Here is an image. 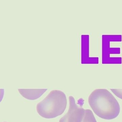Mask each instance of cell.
<instances>
[{
    "instance_id": "obj_1",
    "label": "cell",
    "mask_w": 122,
    "mask_h": 122,
    "mask_svg": "<svg viewBox=\"0 0 122 122\" xmlns=\"http://www.w3.org/2000/svg\"><path fill=\"white\" fill-rule=\"evenodd\" d=\"M88 101L94 113L102 119L112 120L117 117L120 113L119 103L106 89H96L89 96Z\"/></svg>"
},
{
    "instance_id": "obj_2",
    "label": "cell",
    "mask_w": 122,
    "mask_h": 122,
    "mask_svg": "<svg viewBox=\"0 0 122 122\" xmlns=\"http://www.w3.org/2000/svg\"><path fill=\"white\" fill-rule=\"evenodd\" d=\"M67 105V97L64 92L58 90H53L37 104L36 109L41 117L50 119L62 115Z\"/></svg>"
},
{
    "instance_id": "obj_3",
    "label": "cell",
    "mask_w": 122,
    "mask_h": 122,
    "mask_svg": "<svg viewBox=\"0 0 122 122\" xmlns=\"http://www.w3.org/2000/svg\"><path fill=\"white\" fill-rule=\"evenodd\" d=\"M102 64H121V57H111V54H120V47H110V42H121V35H103L102 36Z\"/></svg>"
},
{
    "instance_id": "obj_4",
    "label": "cell",
    "mask_w": 122,
    "mask_h": 122,
    "mask_svg": "<svg viewBox=\"0 0 122 122\" xmlns=\"http://www.w3.org/2000/svg\"><path fill=\"white\" fill-rule=\"evenodd\" d=\"M69 98V110L67 113L60 119L59 122H82L85 110L76 104L73 96H70Z\"/></svg>"
},
{
    "instance_id": "obj_5",
    "label": "cell",
    "mask_w": 122,
    "mask_h": 122,
    "mask_svg": "<svg viewBox=\"0 0 122 122\" xmlns=\"http://www.w3.org/2000/svg\"><path fill=\"white\" fill-rule=\"evenodd\" d=\"M90 37L89 35L81 36V63L98 64V57H90L89 55Z\"/></svg>"
},
{
    "instance_id": "obj_6",
    "label": "cell",
    "mask_w": 122,
    "mask_h": 122,
    "mask_svg": "<svg viewBox=\"0 0 122 122\" xmlns=\"http://www.w3.org/2000/svg\"><path fill=\"white\" fill-rule=\"evenodd\" d=\"M47 89H18L20 94L27 100H34L40 97Z\"/></svg>"
},
{
    "instance_id": "obj_7",
    "label": "cell",
    "mask_w": 122,
    "mask_h": 122,
    "mask_svg": "<svg viewBox=\"0 0 122 122\" xmlns=\"http://www.w3.org/2000/svg\"><path fill=\"white\" fill-rule=\"evenodd\" d=\"M82 122H97L92 111L90 109L85 110V113Z\"/></svg>"
},
{
    "instance_id": "obj_8",
    "label": "cell",
    "mask_w": 122,
    "mask_h": 122,
    "mask_svg": "<svg viewBox=\"0 0 122 122\" xmlns=\"http://www.w3.org/2000/svg\"><path fill=\"white\" fill-rule=\"evenodd\" d=\"M110 90L117 97L122 100V89H111Z\"/></svg>"
},
{
    "instance_id": "obj_9",
    "label": "cell",
    "mask_w": 122,
    "mask_h": 122,
    "mask_svg": "<svg viewBox=\"0 0 122 122\" xmlns=\"http://www.w3.org/2000/svg\"></svg>"
}]
</instances>
